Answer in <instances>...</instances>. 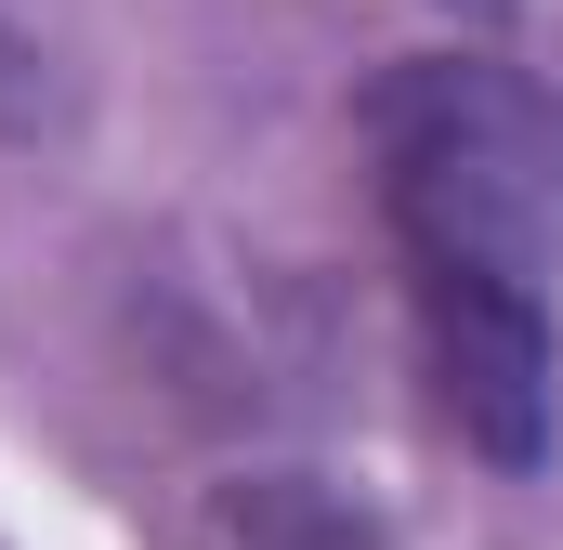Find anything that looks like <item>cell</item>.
I'll return each mask as SVG.
<instances>
[{
  "mask_svg": "<svg viewBox=\"0 0 563 550\" xmlns=\"http://www.w3.org/2000/svg\"><path fill=\"white\" fill-rule=\"evenodd\" d=\"M367 170L407 263L525 275L563 250V92L498 53H407L367 92Z\"/></svg>",
  "mask_w": 563,
  "mask_h": 550,
  "instance_id": "obj_1",
  "label": "cell"
},
{
  "mask_svg": "<svg viewBox=\"0 0 563 550\" xmlns=\"http://www.w3.org/2000/svg\"><path fill=\"white\" fill-rule=\"evenodd\" d=\"M53 132V53L0 13V144H40Z\"/></svg>",
  "mask_w": 563,
  "mask_h": 550,
  "instance_id": "obj_3",
  "label": "cell"
},
{
  "mask_svg": "<svg viewBox=\"0 0 563 550\" xmlns=\"http://www.w3.org/2000/svg\"><path fill=\"white\" fill-rule=\"evenodd\" d=\"M407 301H420V367L432 407L459 419L485 459H538L551 446V315L525 275H459V263H407Z\"/></svg>",
  "mask_w": 563,
  "mask_h": 550,
  "instance_id": "obj_2",
  "label": "cell"
}]
</instances>
